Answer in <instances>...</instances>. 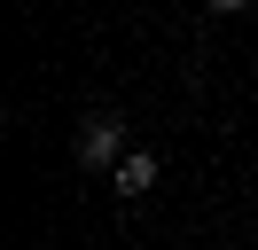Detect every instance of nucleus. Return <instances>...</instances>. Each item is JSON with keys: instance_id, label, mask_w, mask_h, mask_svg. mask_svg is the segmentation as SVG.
Segmentation results:
<instances>
[{"instance_id": "nucleus-1", "label": "nucleus", "mask_w": 258, "mask_h": 250, "mask_svg": "<svg viewBox=\"0 0 258 250\" xmlns=\"http://www.w3.org/2000/svg\"><path fill=\"white\" fill-rule=\"evenodd\" d=\"M79 164H86V172L125 164V125H117V117H86V125H79Z\"/></svg>"}, {"instance_id": "nucleus-3", "label": "nucleus", "mask_w": 258, "mask_h": 250, "mask_svg": "<svg viewBox=\"0 0 258 250\" xmlns=\"http://www.w3.org/2000/svg\"><path fill=\"white\" fill-rule=\"evenodd\" d=\"M235 8H242V0H211V16H235Z\"/></svg>"}, {"instance_id": "nucleus-2", "label": "nucleus", "mask_w": 258, "mask_h": 250, "mask_svg": "<svg viewBox=\"0 0 258 250\" xmlns=\"http://www.w3.org/2000/svg\"><path fill=\"white\" fill-rule=\"evenodd\" d=\"M157 188V156H125L117 164V196H149Z\"/></svg>"}]
</instances>
